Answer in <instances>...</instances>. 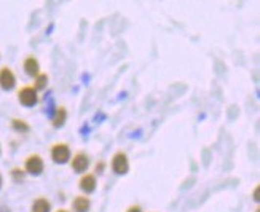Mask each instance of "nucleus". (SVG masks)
Returning <instances> with one entry per match:
<instances>
[{
    "label": "nucleus",
    "instance_id": "nucleus-1",
    "mask_svg": "<svg viewBox=\"0 0 260 212\" xmlns=\"http://www.w3.org/2000/svg\"><path fill=\"white\" fill-rule=\"evenodd\" d=\"M18 98H20V102L22 106L32 107L35 102H37V91L32 86H24L20 89V93H18Z\"/></svg>",
    "mask_w": 260,
    "mask_h": 212
},
{
    "label": "nucleus",
    "instance_id": "nucleus-2",
    "mask_svg": "<svg viewBox=\"0 0 260 212\" xmlns=\"http://www.w3.org/2000/svg\"><path fill=\"white\" fill-rule=\"evenodd\" d=\"M51 156H53V160L56 163H65L69 160V156H70V150H69V147L65 144H58V145H54V147H53Z\"/></svg>",
    "mask_w": 260,
    "mask_h": 212
},
{
    "label": "nucleus",
    "instance_id": "nucleus-3",
    "mask_svg": "<svg viewBox=\"0 0 260 212\" xmlns=\"http://www.w3.org/2000/svg\"><path fill=\"white\" fill-rule=\"evenodd\" d=\"M16 83V78H15V74L11 72L8 67H2L0 69V86L3 89H11L15 86Z\"/></svg>",
    "mask_w": 260,
    "mask_h": 212
},
{
    "label": "nucleus",
    "instance_id": "nucleus-4",
    "mask_svg": "<svg viewBox=\"0 0 260 212\" xmlns=\"http://www.w3.org/2000/svg\"><path fill=\"white\" fill-rule=\"evenodd\" d=\"M26 171L35 175L43 171V161H42L39 155H32L26 160Z\"/></svg>",
    "mask_w": 260,
    "mask_h": 212
},
{
    "label": "nucleus",
    "instance_id": "nucleus-5",
    "mask_svg": "<svg viewBox=\"0 0 260 212\" xmlns=\"http://www.w3.org/2000/svg\"><path fill=\"white\" fill-rule=\"evenodd\" d=\"M112 166H113V171L117 174H126L128 172V158H126L125 153H117L113 156V161H112Z\"/></svg>",
    "mask_w": 260,
    "mask_h": 212
},
{
    "label": "nucleus",
    "instance_id": "nucleus-6",
    "mask_svg": "<svg viewBox=\"0 0 260 212\" xmlns=\"http://www.w3.org/2000/svg\"><path fill=\"white\" fill-rule=\"evenodd\" d=\"M88 165H89L88 156H87V155H83V153L75 155V156H74V161H72V168H74V171H77V172L87 171Z\"/></svg>",
    "mask_w": 260,
    "mask_h": 212
},
{
    "label": "nucleus",
    "instance_id": "nucleus-7",
    "mask_svg": "<svg viewBox=\"0 0 260 212\" xmlns=\"http://www.w3.org/2000/svg\"><path fill=\"white\" fill-rule=\"evenodd\" d=\"M80 189L83 191H87V193L94 191V189H96V179H94V175H91V174L83 175L82 180H80Z\"/></svg>",
    "mask_w": 260,
    "mask_h": 212
},
{
    "label": "nucleus",
    "instance_id": "nucleus-8",
    "mask_svg": "<svg viewBox=\"0 0 260 212\" xmlns=\"http://www.w3.org/2000/svg\"><path fill=\"white\" fill-rule=\"evenodd\" d=\"M24 69H26V72L29 75L32 77H37L39 75V63L35 58H27L26 61H24Z\"/></svg>",
    "mask_w": 260,
    "mask_h": 212
},
{
    "label": "nucleus",
    "instance_id": "nucleus-9",
    "mask_svg": "<svg viewBox=\"0 0 260 212\" xmlns=\"http://www.w3.org/2000/svg\"><path fill=\"white\" fill-rule=\"evenodd\" d=\"M74 209H75V212H88L89 199L85 196H77L74 199Z\"/></svg>",
    "mask_w": 260,
    "mask_h": 212
},
{
    "label": "nucleus",
    "instance_id": "nucleus-10",
    "mask_svg": "<svg viewBox=\"0 0 260 212\" xmlns=\"http://www.w3.org/2000/svg\"><path fill=\"white\" fill-rule=\"evenodd\" d=\"M32 212H50V203L45 198L35 199L32 204Z\"/></svg>",
    "mask_w": 260,
    "mask_h": 212
},
{
    "label": "nucleus",
    "instance_id": "nucleus-11",
    "mask_svg": "<svg viewBox=\"0 0 260 212\" xmlns=\"http://www.w3.org/2000/svg\"><path fill=\"white\" fill-rule=\"evenodd\" d=\"M65 110L61 107V108H58V112L56 115H54V118H53V125L56 126V128H59V126H63L64 125V121H65Z\"/></svg>",
    "mask_w": 260,
    "mask_h": 212
},
{
    "label": "nucleus",
    "instance_id": "nucleus-12",
    "mask_svg": "<svg viewBox=\"0 0 260 212\" xmlns=\"http://www.w3.org/2000/svg\"><path fill=\"white\" fill-rule=\"evenodd\" d=\"M46 80H48V77H46L45 74L37 75V78H35V91H37V89H42V88H45Z\"/></svg>",
    "mask_w": 260,
    "mask_h": 212
},
{
    "label": "nucleus",
    "instance_id": "nucleus-13",
    "mask_svg": "<svg viewBox=\"0 0 260 212\" xmlns=\"http://www.w3.org/2000/svg\"><path fill=\"white\" fill-rule=\"evenodd\" d=\"M11 125H13V128L18 129V131H29V125H27V123H24L22 120L15 118V120H13V123H11Z\"/></svg>",
    "mask_w": 260,
    "mask_h": 212
},
{
    "label": "nucleus",
    "instance_id": "nucleus-14",
    "mask_svg": "<svg viewBox=\"0 0 260 212\" xmlns=\"http://www.w3.org/2000/svg\"><path fill=\"white\" fill-rule=\"evenodd\" d=\"M13 175H15L16 180H22L24 179V175L21 174V169H13Z\"/></svg>",
    "mask_w": 260,
    "mask_h": 212
},
{
    "label": "nucleus",
    "instance_id": "nucleus-15",
    "mask_svg": "<svg viewBox=\"0 0 260 212\" xmlns=\"http://www.w3.org/2000/svg\"><path fill=\"white\" fill-rule=\"evenodd\" d=\"M128 212H141V208H137V206H132V208H130Z\"/></svg>",
    "mask_w": 260,
    "mask_h": 212
},
{
    "label": "nucleus",
    "instance_id": "nucleus-16",
    "mask_svg": "<svg viewBox=\"0 0 260 212\" xmlns=\"http://www.w3.org/2000/svg\"><path fill=\"white\" fill-rule=\"evenodd\" d=\"M254 199H256V201H259V187L256 189V191H254Z\"/></svg>",
    "mask_w": 260,
    "mask_h": 212
},
{
    "label": "nucleus",
    "instance_id": "nucleus-17",
    "mask_svg": "<svg viewBox=\"0 0 260 212\" xmlns=\"http://www.w3.org/2000/svg\"><path fill=\"white\" fill-rule=\"evenodd\" d=\"M0 187H2V175H0Z\"/></svg>",
    "mask_w": 260,
    "mask_h": 212
},
{
    "label": "nucleus",
    "instance_id": "nucleus-18",
    "mask_svg": "<svg viewBox=\"0 0 260 212\" xmlns=\"http://www.w3.org/2000/svg\"><path fill=\"white\" fill-rule=\"evenodd\" d=\"M58 212H67V211H58Z\"/></svg>",
    "mask_w": 260,
    "mask_h": 212
}]
</instances>
